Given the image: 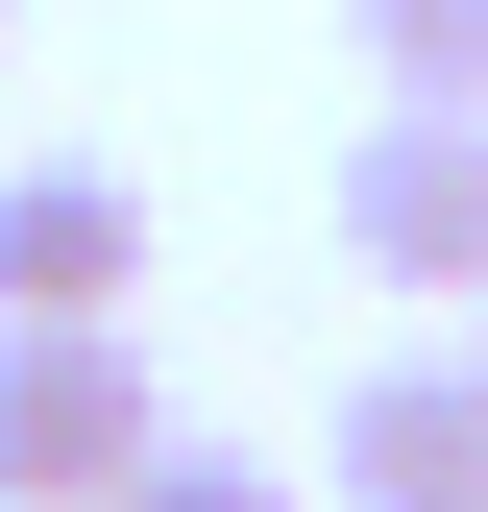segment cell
I'll return each mask as SVG.
<instances>
[{
	"mask_svg": "<svg viewBox=\"0 0 488 512\" xmlns=\"http://www.w3.org/2000/svg\"><path fill=\"white\" fill-rule=\"evenodd\" d=\"M171 464V391L122 317H0V512H98Z\"/></svg>",
	"mask_w": 488,
	"mask_h": 512,
	"instance_id": "cell-1",
	"label": "cell"
},
{
	"mask_svg": "<svg viewBox=\"0 0 488 512\" xmlns=\"http://www.w3.org/2000/svg\"><path fill=\"white\" fill-rule=\"evenodd\" d=\"M342 269L366 293H488V98H366L342 122Z\"/></svg>",
	"mask_w": 488,
	"mask_h": 512,
	"instance_id": "cell-2",
	"label": "cell"
},
{
	"mask_svg": "<svg viewBox=\"0 0 488 512\" xmlns=\"http://www.w3.org/2000/svg\"><path fill=\"white\" fill-rule=\"evenodd\" d=\"M318 488H342V512H488V366H464V342L366 366L342 439H318Z\"/></svg>",
	"mask_w": 488,
	"mask_h": 512,
	"instance_id": "cell-3",
	"label": "cell"
},
{
	"mask_svg": "<svg viewBox=\"0 0 488 512\" xmlns=\"http://www.w3.org/2000/svg\"><path fill=\"white\" fill-rule=\"evenodd\" d=\"M122 293H147V171H98V147L0 171V317H122Z\"/></svg>",
	"mask_w": 488,
	"mask_h": 512,
	"instance_id": "cell-4",
	"label": "cell"
},
{
	"mask_svg": "<svg viewBox=\"0 0 488 512\" xmlns=\"http://www.w3.org/2000/svg\"><path fill=\"white\" fill-rule=\"evenodd\" d=\"M366 98H488V0H342Z\"/></svg>",
	"mask_w": 488,
	"mask_h": 512,
	"instance_id": "cell-5",
	"label": "cell"
},
{
	"mask_svg": "<svg viewBox=\"0 0 488 512\" xmlns=\"http://www.w3.org/2000/svg\"><path fill=\"white\" fill-rule=\"evenodd\" d=\"M98 512H293V488H269V464H220V439H171V464H147V488H98Z\"/></svg>",
	"mask_w": 488,
	"mask_h": 512,
	"instance_id": "cell-6",
	"label": "cell"
},
{
	"mask_svg": "<svg viewBox=\"0 0 488 512\" xmlns=\"http://www.w3.org/2000/svg\"><path fill=\"white\" fill-rule=\"evenodd\" d=\"M464 366H488V293H464Z\"/></svg>",
	"mask_w": 488,
	"mask_h": 512,
	"instance_id": "cell-7",
	"label": "cell"
},
{
	"mask_svg": "<svg viewBox=\"0 0 488 512\" xmlns=\"http://www.w3.org/2000/svg\"><path fill=\"white\" fill-rule=\"evenodd\" d=\"M0 49H25V0H0Z\"/></svg>",
	"mask_w": 488,
	"mask_h": 512,
	"instance_id": "cell-8",
	"label": "cell"
}]
</instances>
